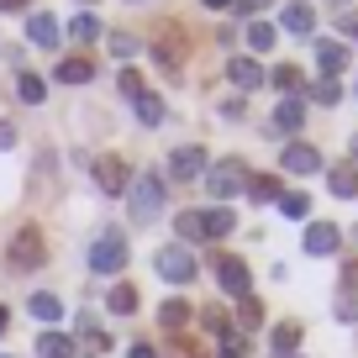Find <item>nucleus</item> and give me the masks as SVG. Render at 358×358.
<instances>
[{
	"label": "nucleus",
	"instance_id": "nucleus-3",
	"mask_svg": "<svg viewBox=\"0 0 358 358\" xmlns=\"http://www.w3.org/2000/svg\"><path fill=\"white\" fill-rule=\"evenodd\" d=\"M6 258H11V268H37V264L48 258L43 232H37V227H22V232H16V243L6 248Z\"/></svg>",
	"mask_w": 358,
	"mask_h": 358
},
{
	"label": "nucleus",
	"instance_id": "nucleus-15",
	"mask_svg": "<svg viewBox=\"0 0 358 358\" xmlns=\"http://www.w3.org/2000/svg\"><path fill=\"white\" fill-rule=\"evenodd\" d=\"M27 37H32L37 48H58V22L48 11H32L27 16Z\"/></svg>",
	"mask_w": 358,
	"mask_h": 358
},
{
	"label": "nucleus",
	"instance_id": "nucleus-17",
	"mask_svg": "<svg viewBox=\"0 0 358 358\" xmlns=\"http://www.w3.org/2000/svg\"><path fill=\"white\" fill-rule=\"evenodd\" d=\"M280 27H285V32H301V37H306V32L316 27V11L295 0V6H285V11H280Z\"/></svg>",
	"mask_w": 358,
	"mask_h": 358
},
{
	"label": "nucleus",
	"instance_id": "nucleus-45",
	"mask_svg": "<svg viewBox=\"0 0 358 358\" xmlns=\"http://www.w3.org/2000/svg\"><path fill=\"white\" fill-rule=\"evenodd\" d=\"M6 327H11V316H6V306H0V337H6Z\"/></svg>",
	"mask_w": 358,
	"mask_h": 358
},
{
	"label": "nucleus",
	"instance_id": "nucleus-6",
	"mask_svg": "<svg viewBox=\"0 0 358 358\" xmlns=\"http://www.w3.org/2000/svg\"><path fill=\"white\" fill-rule=\"evenodd\" d=\"M216 285H222L227 295L243 301V295H248V264L237 253H216Z\"/></svg>",
	"mask_w": 358,
	"mask_h": 358
},
{
	"label": "nucleus",
	"instance_id": "nucleus-10",
	"mask_svg": "<svg viewBox=\"0 0 358 358\" xmlns=\"http://www.w3.org/2000/svg\"><path fill=\"white\" fill-rule=\"evenodd\" d=\"M169 174L174 179H201L206 174V148H174V153H169Z\"/></svg>",
	"mask_w": 358,
	"mask_h": 358
},
{
	"label": "nucleus",
	"instance_id": "nucleus-47",
	"mask_svg": "<svg viewBox=\"0 0 358 358\" xmlns=\"http://www.w3.org/2000/svg\"><path fill=\"white\" fill-rule=\"evenodd\" d=\"M353 158H358V132H353Z\"/></svg>",
	"mask_w": 358,
	"mask_h": 358
},
{
	"label": "nucleus",
	"instance_id": "nucleus-22",
	"mask_svg": "<svg viewBox=\"0 0 358 358\" xmlns=\"http://www.w3.org/2000/svg\"><path fill=\"white\" fill-rule=\"evenodd\" d=\"M74 353V343H69L64 332H43L37 337V358H69Z\"/></svg>",
	"mask_w": 358,
	"mask_h": 358
},
{
	"label": "nucleus",
	"instance_id": "nucleus-40",
	"mask_svg": "<svg viewBox=\"0 0 358 358\" xmlns=\"http://www.w3.org/2000/svg\"><path fill=\"white\" fill-rule=\"evenodd\" d=\"M0 148H16V127L11 122H0Z\"/></svg>",
	"mask_w": 358,
	"mask_h": 358
},
{
	"label": "nucleus",
	"instance_id": "nucleus-8",
	"mask_svg": "<svg viewBox=\"0 0 358 358\" xmlns=\"http://www.w3.org/2000/svg\"><path fill=\"white\" fill-rule=\"evenodd\" d=\"M280 169L285 174H316V169H322V153H316L311 143H290L280 153Z\"/></svg>",
	"mask_w": 358,
	"mask_h": 358
},
{
	"label": "nucleus",
	"instance_id": "nucleus-49",
	"mask_svg": "<svg viewBox=\"0 0 358 358\" xmlns=\"http://www.w3.org/2000/svg\"><path fill=\"white\" fill-rule=\"evenodd\" d=\"M280 358H290V353H280Z\"/></svg>",
	"mask_w": 358,
	"mask_h": 358
},
{
	"label": "nucleus",
	"instance_id": "nucleus-34",
	"mask_svg": "<svg viewBox=\"0 0 358 358\" xmlns=\"http://www.w3.org/2000/svg\"><path fill=\"white\" fill-rule=\"evenodd\" d=\"M268 79H274L280 90H295V85H301V69H295V64H280V69H274Z\"/></svg>",
	"mask_w": 358,
	"mask_h": 358
},
{
	"label": "nucleus",
	"instance_id": "nucleus-48",
	"mask_svg": "<svg viewBox=\"0 0 358 358\" xmlns=\"http://www.w3.org/2000/svg\"><path fill=\"white\" fill-rule=\"evenodd\" d=\"M79 6H95V0H79Z\"/></svg>",
	"mask_w": 358,
	"mask_h": 358
},
{
	"label": "nucleus",
	"instance_id": "nucleus-7",
	"mask_svg": "<svg viewBox=\"0 0 358 358\" xmlns=\"http://www.w3.org/2000/svg\"><path fill=\"white\" fill-rule=\"evenodd\" d=\"M206 179H211V195H216V201H232V195L248 185L237 158H222V164H216V174H206Z\"/></svg>",
	"mask_w": 358,
	"mask_h": 358
},
{
	"label": "nucleus",
	"instance_id": "nucleus-23",
	"mask_svg": "<svg viewBox=\"0 0 358 358\" xmlns=\"http://www.w3.org/2000/svg\"><path fill=\"white\" fill-rule=\"evenodd\" d=\"M243 190L248 195H253V201H280V179H274V174H253V179H248V185H243Z\"/></svg>",
	"mask_w": 358,
	"mask_h": 358
},
{
	"label": "nucleus",
	"instance_id": "nucleus-35",
	"mask_svg": "<svg viewBox=\"0 0 358 358\" xmlns=\"http://www.w3.org/2000/svg\"><path fill=\"white\" fill-rule=\"evenodd\" d=\"M116 85H122L127 101H137V95H143V79H137V69H122V79H116Z\"/></svg>",
	"mask_w": 358,
	"mask_h": 358
},
{
	"label": "nucleus",
	"instance_id": "nucleus-16",
	"mask_svg": "<svg viewBox=\"0 0 358 358\" xmlns=\"http://www.w3.org/2000/svg\"><path fill=\"white\" fill-rule=\"evenodd\" d=\"M53 74H58V85H90V79H95V64H90V58H64Z\"/></svg>",
	"mask_w": 358,
	"mask_h": 358
},
{
	"label": "nucleus",
	"instance_id": "nucleus-12",
	"mask_svg": "<svg viewBox=\"0 0 358 358\" xmlns=\"http://www.w3.org/2000/svg\"><path fill=\"white\" fill-rule=\"evenodd\" d=\"M306 127V101H295V95H285L280 111H274V132L268 137H285V132H301Z\"/></svg>",
	"mask_w": 358,
	"mask_h": 358
},
{
	"label": "nucleus",
	"instance_id": "nucleus-46",
	"mask_svg": "<svg viewBox=\"0 0 358 358\" xmlns=\"http://www.w3.org/2000/svg\"><path fill=\"white\" fill-rule=\"evenodd\" d=\"M201 6H211V11H216V6H227V0H201Z\"/></svg>",
	"mask_w": 358,
	"mask_h": 358
},
{
	"label": "nucleus",
	"instance_id": "nucleus-2",
	"mask_svg": "<svg viewBox=\"0 0 358 358\" xmlns=\"http://www.w3.org/2000/svg\"><path fill=\"white\" fill-rule=\"evenodd\" d=\"M90 274H116V268L127 264V237L122 232H101L95 243H90Z\"/></svg>",
	"mask_w": 358,
	"mask_h": 358
},
{
	"label": "nucleus",
	"instance_id": "nucleus-42",
	"mask_svg": "<svg viewBox=\"0 0 358 358\" xmlns=\"http://www.w3.org/2000/svg\"><path fill=\"white\" fill-rule=\"evenodd\" d=\"M343 32H348V37H358V11H348V16H343Z\"/></svg>",
	"mask_w": 358,
	"mask_h": 358
},
{
	"label": "nucleus",
	"instance_id": "nucleus-14",
	"mask_svg": "<svg viewBox=\"0 0 358 358\" xmlns=\"http://www.w3.org/2000/svg\"><path fill=\"white\" fill-rule=\"evenodd\" d=\"M227 79H232L237 90H258L264 85V69H258V58H232V64H227Z\"/></svg>",
	"mask_w": 358,
	"mask_h": 358
},
{
	"label": "nucleus",
	"instance_id": "nucleus-5",
	"mask_svg": "<svg viewBox=\"0 0 358 358\" xmlns=\"http://www.w3.org/2000/svg\"><path fill=\"white\" fill-rule=\"evenodd\" d=\"M95 185H101L106 195H127L132 190V174H127V164L116 153H106V158H95Z\"/></svg>",
	"mask_w": 358,
	"mask_h": 358
},
{
	"label": "nucleus",
	"instance_id": "nucleus-36",
	"mask_svg": "<svg viewBox=\"0 0 358 358\" xmlns=\"http://www.w3.org/2000/svg\"><path fill=\"white\" fill-rule=\"evenodd\" d=\"M332 311H337V322H358V295H343Z\"/></svg>",
	"mask_w": 358,
	"mask_h": 358
},
{
	"label": "nucleus",
	"instance_id": "nucleus-21",
	"mask_svg": "<svg viewBox=\"0 0 358 358\" xmlns=\"http://www.w3.org/2000/svg\"><path fill=\"white\" fill-rule=\"evenodd\" d=\"M137 301H143V295H137V285H116L106 306H111L116 316H137Z\"/></svg>",
	"mask_w": 358,
	"mask_h": 358
},
{
	"label": "nucleus",
	"instance_id": "nucleus-24",
	"mask_svg": "<svg viewBox=\"0 0 358 358\" xmlns=\"http://www.w3.org/2000/svg\"><path fill=\"white\" fill-rule=\"evenodd\" d=\"M137 122H143V127H158V122H164V101H158L153 90H143V95H137Z\"/></svg>",
	"mask_w": 358,
	"mask_h": 358
},
{
	"label": "nucleus",
	"instance_id": "nucleus-28",
	"mask_svg": "<svg viewBox=\"0 0 358 358\" xmlns=\"http://www.w3.org/2000/svg\"><path fill=\"white\" fill-rule=\"evenodd\" d=\"M16 90H22L27 106H43V95H48V85H43L37 74H27V69H22V79H16Z\"/></svg>",
	"mask_w": 358,
	"mask_h": 358
},
{
	"label": "nucleus",
	"instance_id": "nucleus-50",
	"mask_svg": "<svg viewBox=\"0 0 358 358\" xmlns=\"http://www.w3.org/2000/svg\"><path fill=\"white\" fill-rule=\"evenodd\" d=\"M0 358H6V353H0Z\"/></svg>",
	"mask_w": 358,
	"mask_h": 358
},
{
	"label": "nucleus",
	"instance_id": "nucleus-30",
	"mask_svg": "<svg viewBox=\"0 0 358 358\" xmlns=\"http://www.w3.org/2000/svg\"><path fill=\"white\" fill-rule=\"evenodd\" d=\"M248 48H258V53H264V48H274V27H268V22H253V27H248Z\"/></svg>",
	"mask_w": 358,
	"mask_h": 358
},
{
	"label": "nucleus",
	"instance_id": "nucleus-33",
	"mask_svg": "<svg viewBox=\"0 0 358 358\" xmlns=\"http://www.w3.org/2000/svg\"><path fill=\"white\" fill-rule=\"evenodd\" d=\"M311 95H316L322 106H337V101H343V85H337V79H322V85H316Z\"/></svg>",
	"mask_w": 358,
	"mask_h": 358
},
{
	"label": "nucleus",
	"instance_id": "nucleus-11",
	"mask_svg": "<svg viewBox=\"0 0 358 358\" xmlns=\"http://www.w3.org/2000/svg\"><path fill=\"white\" fill-rule=\"evenodd\" d=\"M337 243H343V232H337L332 222H311V227H306V253H311V258L337 253Z\"/></svg>",
	"mask_w": 358,
	"mask_h": 358
},
{
	"label": "nucleus",
	"instance_id": "nucleus-27",
	"mask_svg": "<svg viewBox=\"0 0 358 358\" xmlns=\"http://www.w3.org/2000/svg\"><path fill=\"white\" fill-rule=\"evenodd\" d=\"M32 316L37 322H58V316H64V301H58V295H32Z\"/></svg>",
	"mask_w": 358,
	"mask_h": 358
},
{
	"label": "nucleus",
	"instance_id": "nucleus-39",
	"mask_svg": "<svg viewBox=\"0 0 358 358\" xmlns=\"http://www.w3.org/2000/svg\"><path fill=\"white\" fill-rule=\"evenodd\" d=\"M206 327H211V332H227V316H222V311L211 306V311H206Z\"/></svg>",
	"mask_w": 358,
	"mask_h": 358
},
{
	"label": "nucleus",
	"instance_id": "nucleus-13",
	"mask_svg": "<svg viewBox=\"0 0 358 358\" xmlns=\"http://www.w3.org/2000/svg\"><path fill=\"white\" fill-rule=\"evenodd\" d=\"M327 190H332L337 201H358V164H337L332 174H327Z\"/></svg>",
	"mask_w": 358,
	"mask_h": 358
},
{
	"label": "nucleus",
	"instance_id": "nucleus-4",
	"mask_svg": "<svg viewBox=\"0 0 358 358\" xmlns=\"http://www.w3.org/2000/svg\"><path fill=\"white\" fill-rule=\"evenodd\" d=\"M153 264H158V274H164L169 285H190V280H195V258H190V248H174V243H169V248H158Z\"/></svg>",
	"mask_w": 358,
	"mask_h": 358
},
{
	"label": "nucleus",
	"instance_id": "nucleus-25",
	"mask_svg": "<svg viewBox=\"0 0 358 358\" xmlns=\"http://www.w3.org/2000/svg\"><path fill=\"white\" fill-rule=\"evenodd\" d=\"M174 232L185 237V243H201V237H206V222H201V211H179V216H174Z\"/></svg>",
	"mask_w": 358,
	"mask_h": 358
},
{
	"label": "nucleus",
	"instance_id": "nucleus-37",
	"mask_svg": "<svg viewBox=\"0 0 358 358\" xmlns=\"http://www.w3.org/2000/svg\"><path fill=\"white\" fill-rule=\"evenodd\" d=\"M111 53H116V58H132V53H137V43H132L127 32H111Z\"/></svg>",
	"mask_w": 358,
	"mask_h": 358
},
{
	"label": "nucleus",
	"instance_id": "nucleus-31",
	"mask_svg": "<svg viewBox=\"0 0 358 358\" xmlns=\"http://www.w3.org/2000/svg\"><path fill=\"white\" fill-rule=\"evenodd\" d=\"M158 316H164V327H185V322H190V306H185V301H169Z\"/></svg>",
	"mask_w": 358,
	"mask_h": 358
},
{
	"label": "nucleus",
	"instance_id": "nucleus-38",
	"mask_svg": "<svg viewBox=\"0 0 358 358\" xmlns=\"http://www.w3.org/2000/svg\"><path fill=\"white\" fill-rule=\"evenodd\" d=\"M216 358H243V337L227 332V343H222V353H216Z\"/></svg>",
	"mask_w": 358,
	"mask_h": 358
},
{
	"label": "nucleus",
	"instance_id": "nucleus-18",
	"mask_svg": "<svg viewBox=\"0 0 358 358\" xmlns=\"http://www.w3.org/2000/svg\"><path fill=\"white\" fill-rule=\"evenodd\" d=\"M179 43H185V32H179V27H169V32L158 37L153 58H158V64H164V69H174V64H179V53H185V48H179Z\"/></svg>",
	"mask_w": 358,
	"mask_h": 358
},
{
	"label": "nucleus",
	"instance_id": "nucleus-9",
	"mask_svg": "<svg viewBox=\"0 0 358 358\" xmlns=\"http://www.w3.org/2000/svg\"><path fill=\"white\" fill-rule=\"evenodd\" d=\"M316 48V69H322V79H337L348 69V48L337 43V37H322V43H311Z\"/></svg>",
	"mask_w": 358,
	"mask_h": 358
},
{
	"label": "nucleus",
	"instance_id": "nucleus-20",
	"mask_svg": "<svg viewBox=\"0 0 358 358\" xmlns=\"http://www.w3.org/2000/svg\"><path fill=\"white\" fill-rule=\"evenodd\" d=\"M95 37H101V22H95V16H90V11H79L74 22H69V43L90 48V43H95Z\"/></svg>",
	"mask_w": 358,
	"mask_h": 358
},
{
	"label": "nucleus",
	"instance_id": "nucleus-43",
	"mask_svg": "<svg viewBox=\"0 0 358 358\" xmlns=\"http://www.w3.org/2000/svg\"><path fill=\"white\" fill-rule=\"evenodd\" d=\"M32 0H0V11H27Z\"/></svg>",
	"mask_w": 358,
	"mask_h": 358
},
{
	"label": "nucleus",
	"instance_id": "nucleus-1",
	"mask_svg": "<svg viewBox=\"0 0 358 358\" xmlns=\"http://www.w3.org/2000/svg\"><path fill=\"white\" fill-rule=\"evenodd\" d=\"M164 179L158 174H132V190H127V206H132V222H158L164 216Z\"/></svg>",
	"mask_w": 358,
	"mask_h": 358
},
{
	"label": "nucleus",
	"instance_id": "nucleus-29",
	"mask_svg": "<svg viewBox=\"0 0 358 358\" xmlns=\"http://www.w3.org/2000/svg\"><path fill=\"white\" fill-rule=\"evenodd\" d=\"M295 343H301V322H280L274 327V348H280V353H290Z\"/></svg>",
	"mask_w": 358,
	"mask_h": 358
},
{
	"label": "nucleus",
	"instance_id": "nucleus-19",
	"mask_svg": "<svg viewBox=\"0 0 358 358\" xmlns=\"http://www.w3.org/2000/svg\"><path fill=\"white\" fill-rule=\"evenodd\" d=\"M201 222H206V237H227V232H237V216L227 211V206H211V211H201Z\"/></svg>",
	"mask_w": 358,
	"mask_h": 358
},
{
	"label": "nucleus",
	"instance_id": "nucleus-26",
	"mask_svg": "<svg viewBox=\"0 0 358 358\" xmlns=\"http://www.w3.org/2000/svg\"><path fill=\"white\" fill-rule=\"evenodd\" d=\"M280 211L301 222V216H311V195H306V190H285V195H280Z\"/></svg>",
	"mask_w": 358,
	"mask_h": 358
},
{
	"label": "nucleus",
	"instance_id": "nucleus-41",
	"mask_svg": "<svg viewBox=\"0 0 358 358\" xmlns=\"http://www.w3.org/2000/svg\"><path fill=\"white\" fill-rule=\"evenodd\" d=\"M264 6H274V0H237V11H264Z\"/></svg>",
	"mask_w": 358,
	"mask_h": 358
},
{
	"label": "nucleus",
	"instance_id": "nucleus-32",
	"mask_svg": "<svg viewBox=\"0 0 358 358\" xmlns=\"http://www.w3.org/2000/svg\"><path fill=\"white\" fill-rule=\"evenodd\" d=\"M237 322H243V327H258V322H264V301H248V295H243V306H237Z\"/></svg>",
	"mask_w": 358,
	"mask_h": 358
},
{
	"label": "nucleus",
	"instance_id": "nucleus-44",
	"mask_svg": "<svg viewBox=\"0 0 358 358\" xmlns=\"http://www.w3.org/2000/svg\"><path fill=\"white\" fill-rule=\"evenodd\" d=\"M127 358H158V353H153V348H143V343H137V348H132Z\"/></svg>",
	"mask_w": 358,
	"mask_h": 358
}]
</instances>
